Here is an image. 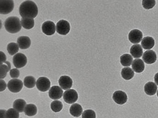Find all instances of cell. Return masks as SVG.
<instances>
[{"label":"cell","mask_w":158,"mask_h":118,"mask_svg":"<svg viewBox=\"0 0 158 118\" xmlns=\"http://www.w3.org/2000/svg\"><path fill=\"white\" fill-rule=\"evenodd\" d=\"M19 13L22 18L33 19L38 13V9L35 3L30 0L22 3L19 7Z\"/></svg>","instance_id":"1"},{"label":"cell","mask_w":158,"mask_h":118,"mask_svg":"<svg viewBox=\"0 0 158 118\" xmlns=\"http://www.w3.org/2000/svg\"><path fill=\"white\" fill-rule=\"evenodd\" d=\"M4 26L6 30L11 33L18 32L22 28L19 18L15 16L8 18L5 21Z\"/></svg>","instance_id":"2"},{"label":"cell","mask_w":158,"mask_h":118,"mask_svg":"<svg viewBox=\"0 0 158 118\" xmlns=\"http://www.w3.org/2000/svg\"><path fill=\"white\" fill-rule=\"evenodd\" d=\"M7 86L10 91L16 93L19 92L22 90L23 87V83L20 79H13L8 81Z\"/></svg>","instance_id":"3"},{"label":"cell","mask_w":158,"mask_h":118,"mask_svg":"<svg viewBox=\"0 0 158 118\" xmlns=\"http://www.w3.org/2000/svg\"><path fill=\"white\" fill-rule=\"evenodd\" d=\"M70 30V25L67 21L62 20L59 21L56 25L57 32L63 35H66Z\"/></svg>","instance_id":"4"},{"label":"cell","mask_w":158,"mask_h":118,"mask_svg":"<svg viewBox=\"0 0 158 118\" xmlns=\"http://www.w3.org/2000/svg\"><path fill=\"white\" fill-rule=\"evenodd\" d=\"M14 6L13 0H0V13L8 14L13 10Z\"/></svg>","instance_id":"5"},{"label":"cell","mask_w":158,"mask_h":118,"mask_svg":"<svg viewBox=\"0 0 158 118\" xmlns=\"http://www.w3.org/2000/svg\"><path fill=\"white\" fill-rule=\"evenodd\" d=\"M36 86L37 89L41 92H46L50 88L51 82L49 79L45 77H41L37 80Z\"/></svg>","instance_id":"6"},{"label":"cell","mask_w":158,"mask_h":118,"mask_svg":"<svg viewBox=\"0 0 158 118\" xmlns=\"http://www.w3.org/2000/svg\"><path fill=\"white\" fill-rule=\"evenodd\" d=\"M63 98L66 103L69 104H72L77 101L78 95L75 90L71 89L67 90L64 92Z\"/></svg>","instance_id":"7"},{"label":"cell","mask_w":158,"mask_h":118,"mask_svg":"<svg viewBox=\"0 0 158 118\" xmlns=\"http://www.w3.org/2000/svg\"><path fill=\"white\" fill-rule=\"evenodd\" d=\"M13 63L14 66L17 68L24 67L27 62L26 56L23 54L19 53L15 55L13 59Z\"/></svg>","instance_id":"8"},{"label":"cell","mask_w":158,"mask_h":118,"mask_svg":"<svg viewBox=\"0 0 158 118\" xmlns=\"http://www.w3.org/2000/svg\"><path fill=\"white\" fill-rule=\"evenodd\" d=\"M113 98L117 103L122 105L127 102V94L121 90H118L114 93Z\"/></svg>","instance_id":"9"},{"label":"cell","mask_w":158,"mask_h":118,"mask_svg":"<svg viewBox=\"0 0 158 118\" xmlns=\"http://www.w3.org/2000/svg\"><path fill=\"white\" fill-rule=\"evenodd\" d=\"M143 37L142 32L139 30L134 29L131 30L128 34V39L133 44L139 43Z\"/></svg>","instance_id":"10"},{"label":"cell","mask_w":158,"mask_h":118,"mask_svg":"<svg viewBox=\"0 0 158 118\" xmlns=\"http://www.w3.org/2000/svg\"><path fill=\"white\" fill-rule=\"evenodd\" d=\"M42 29L44 34L47 35H51L55 33V25L53 22L47 21L43 24Z\"/></svg>","instance_id":"11"},{"label":"cell","mask_w":158,"mask_h":118,"mask_svg":"<svg viewBox=\"0 0 158 118\" xmlns=\"http://www.w3.org/2000/svg\"><path fill=\"white\" fill-rule=\"evenodd\" d=\"M63 91L59 86L56 85L52 86L48 91V95L52 99H58L62 96Z\"/></svg>","instance_id":"12"},{"label":"cell","mask_w":158,"mask_h":118,"mask_svg":"<svg viewBox=\"0 0 158 118\" xmlns=\"http://www.w3.org/2000/svg\"><path fill=\"white\" fill-rule=\"evenodd\" d=\"M156 55L152 50H148L145 51L142 56V59L146 63L151 64L154 63L156 60Z\"/></svg>","instance_id":"13"},{"label":"cell","mask_w":158,"mask_h":118,"mask_svg":"<svg viewBox=\"0 0 158 118\" xmlns=\"http://www.w3.org/2000/svg\"><path fill=\"white\" fill-rule=\"evenodd\" d=\"M58 82L61 87L64 90L70 88L73 85L72 79L68 76H62L59 78Z\"/></svg>","instance_id":"14"},{"label":"cell","mask_w":158,"mask_h":118,"mask_svg":"<svg viewBox=\"0 0 158 118\" xmlns=\"http://www.w3.org/2000/svg\"><path fill=\"white\" fill-rule=\"evenodd\" d=\"M17 42L20 49H25L30 47L31 42L30 38L28 37L22 36L18 38Z\"/></svg>","instance_id":"15"},{"label":"cell","mask_w":158,"mask_h":118,"mask_svg":"<svg viewBox=\"0 0 158 118\" xmlns=\"http://www.w3.org/2000/svg\"><path fill=\"white\" fill-rule=\"evenodd\" d=\"M132 68L135 72L141 73L144 70L145 65L141 59H137L133 60L132 64Z\"/></svg>","instance_id":"16"},{"label":"cell","mask_w":158,"mask_h":118,"mask_svg":"<svg viewBox=\"0 0 158 118\" xmlns=\"http://www.w3.org/2000/svg\"><path fill=\"white\" fill-rule=\"evenodd\" d=\"M157 87L153 82L149 81L146 83L144 86V90L147 95L152 96L155 94L157 91Z\"/></svg>","instance_id":"17"},{"label":"cell","mask_w":158,"mask_h":118,"mask_svg":"<svg viewBox=\"0 0 158 118\" xmlns=\"http://www.w3.org/2000/svg\"><path fill=\"white\" fill-rule=\"evenodd\" d=\"M130 53L134 58H139L142 55L143 50L140 44H135L131 47Z\"/></svg>","instance_id":"18"},{"label":"cell","mask_w":158,"mask_h":118,"mask_svg":"<svg viewBox=\"0 0 158 118\" xmlns=\"http://www.w3.org/2000/svg\"><path fill=\"white\" fill-rule=\"evenodd\" d=\"M141 44L142 47L144 49H150L154 46L155 45V41L152 37H146L143 39Z\"/></svg>","instance_id":"19"},{"label":"cell","mask_w":158,"mask_h":118,"mask_svg":"<svg viewBox=\"0 0 158 118\" xmlns=\"http://www.w3.org/2000/svg\"><path fill=\"white\" fill-rule=\"evenodd\" d=\"M83 109L81 106L79 104L75 103L72 104L69 109L70 114L75 117H78L81 114Z\"/></svg>","instance_id":"20"},{"label":"cell","mask_w":158,"mask_h":118,"mask_svg":"<svg viewBox=\"0 0 158 118\" xmlns=\"http://www.w3.org/2000/svg\"><path fill=\"white\" fill-rule=\"evenodd\" d=\"M26 104V103L24 100L18 99L14 102L13 107L18 112H22L24 111Z\"/></svg>","instance_id":"21"},{"label":"cell","mask_w":158,"mask_h":118,"mask_svg":"<svg viewBox=\"0 0 158 118\" xmlns=\"http://www.w3.org/2000/svg\"><path fill=\"white\" fill-rule=\"evenodd\" d=\"M24 111L26 115L29 116H33L36 114L37 108L35 105L29 104L26 106Z\"/></svg>","instance_id":"22"},{"label":"cell","mask_w":158,"mask_h":118,"mask_svg":"<svg viewBox=\"0 0 158 118\" xmlns=\"http://www.w3.org/2000/svg\"><path fill=\"white\" fill-rule=\"evenodd\" d=\"M121 74L124 79L127 80L132 79L133 77L134 72L131 68L126 67L122 69Z\"/></svg>","instance_id":"23"},{"label":"cell","mask_w":158,"mask_h":118,"mask_svg":"<svg viewBox=\"0 0 158 118\" xmlns=\"http://www.w3.org/2000/svg\"><path fill=\"white\" fill-rule=\"evenodd\" d=\"M120 63L123 66H130L131 64L133 59L130 54H125L123 55L120 57Z\"/></svg>","instance_id":"24"},{"label":"cell","mask_w":158,"mask_h":118,"mask_svg":"<svg viewBox=\"0 0 158 118\" xmlns=\"http://www.w3.org/2000/svg\"><path fill=\"white\" fill-rule=\"evenodd\" d=\"M21 22L23 27L26 29H30L33 28L34 25V21L33 19L22 18Z\"/></svg>","instance_id":"25"},{"label":"cell","mask_w":158,"mask_h":118,"mask_svg":"<svg viewBox=\"0 0 158 118\" xmlns=\"http://www.w3.org/2000/svg\"><path fill=\"white\" fill-rule=\"evenodd\" d=\"M35 79L33 76H27L24 79V86L27 88H33L35 85Z\"/></svg>","instance_id":"26"},{"label":"cell","mask_w":158,"mask_h":118,"mask_svg":"<svg viewBox=\"0 0 158 118\" xmlns=\"http://www.w3.org/2000/svg\"><path fill=\"white\" fill-rule=\"evenodd\" d=\"M7 50L10 55H13L19 51V46L16 43L11 42L8 45Z\"/></svg>","instance_id":"27"},{"label":"cell","mask_w":158,"mask_h":118,"mask_svg":"<svg viewBox=\"0 0 158 118\" xmlns=\"http://www.w3.org/2000/svg\"><path fill=\"white\" fill-rule=\"evenodd\" d=\"M63 105L62 103L59 100H54L51 104V107L53 111L57 112L60 111L62 109Z\"/></svg>","instance_id":"28"},{"label":"cell","mask_w":158,"mask_h":118,"mask_svg":"<svg viewBox=\"0 0 158 118\" xmlns=\"http://www.w3.org/2000/svg\"><path fill=\"white\" fill-rule=\"evenodd\" d=\"M19 112L14 108H10L6 112V118H19Z\"/></svg>","instance_id":"29"},{"label":"cell","mask_w":158,"mask_h":118,"mask_svg":"<svg viewBox=\"0 0 158 118\" xmlns=\"http://www.w3.org/2000/svg\"><path fill=\"white\" fill-rule=\"evenodd\" d=\"M0 64V79H1L4 78L6 76L7 72L10 71L8 65L4 63Z\"/></svg>","instance_id":"30"},{"label":"cell","mask_w":158,"mask_h":118,"mask_svg":"<svg viewBox=\"0 0 158 118\" xmlns=\"http://www.w3.org/2000/svg\"><path fill=\"white\" fill-rule=\"evenodd\" d=\"M96 117L95 112L91 109L84 111L82 115V118H96Z\"/></svg>","instance_id":"31"},{"label":"cell","mask_w":158,"mask_h":118,"mask_svg":"<svg viewBox=\"0 0 158 118\" xmlns=\"http://www.w3.org/2000/svg\"><path fill=\"white\" fill-rule=\"evenodd\" d=\"M156 4L155 0H147L142 1V5L143 7L147 9H149L152 8Z\"/></svg>","instance_id":"32"},{"label":"cell","mask_w":158,"mask_h":118,"mask_svg":"<svg viewBox=\"0 0 158 118\" xmlns=\"http://www.w3.org/2000/svg\"><path fill=\"white\" fill-rule=\"evenodd\" d=\"M19 70L15 68H14L10 70V75L12 78H18L19 75Z\"/></svg>","instance_id":"33"},{"label":"cell","mask_w":158,"mask_h":118,"mask_svg":"<svg viewBox=\"0 0 158 118\" xmlns=\"http://www.w3.org/2000/svg\"><path fill=\"white\" fill-rule=\"evenodd\" d=\"M6 87V84L5 81L0 79V92L4 90Z\"/></svg>","instance_id":"34"},{"label":"cell","mask_w":158,"mask_h":118,"mask_svg":"<svg viewBox=\"0 0 158 118\" xmlns=\"http://www.w3.org/2000/svg\"><path fill=\"white\" fill-rule=\"evenodd\" d=\"M0 64H1L4 63L6 61V58L5 54L1 51H0Z\"/></svg>","instance_id":"35"},{"label":"cell","mask_w":158,"mask_h":118,"mask_svg":"<svg viewBox=\"0 0 158 118\" xmlns=\"http://www.w3.org/2000/svg\"><path fill=\"white\" fill-rule=\"evenodd\" d=\"M6 110L4 109H1L0 110V118H6Z\"/></svg>","instance_id":"36"},{"label":"cell","mask_w":158,"mask_h":118,"mask_svg":"<svg viewBox=\"0 0 158 118\" xmlns=\"http://www.w3.org/2000/svg\"><path fill=\"white\" fill-rule=\"evenodd\" d=\"M154 79L155 83L158 85V72L155 75Z\"/></svg>","instance_id":"37"},{"label":"cell","mask_w":158,"mask_h":118,"mask_svg":"<svg viewBox=\"0 0 158 118\" xmlns=\"http://www.w3.org/2000/svg\"><path fill=\"white\" fill-rule=\"evenodd\" d=\"M4 63L8 65L9 70H10L11 68L10 63L8 61H6Z\"/></svg>","instance_id":"38"},{"label":"cell","mask_w":158,"mask_h":118,"mask_svg":"<svg viewBox=\"0 0 158 118\" xmlns=\"http://www.w3.org/2000/svg\"><path fill=\"white\" fill-rule=\"evenodd\" d=\"M157 97H158V90L157 91Z\"/></svg>","instance_id":"39"},{"label":"cell","mask_w":158,"mask_h":118,"mask_svg":"<svg viewBox=\"0 0 158 118\" xmlns=\"http://www.w3.org/2000/svg\"></svg>","instance_id":"40"}]
</instances>
